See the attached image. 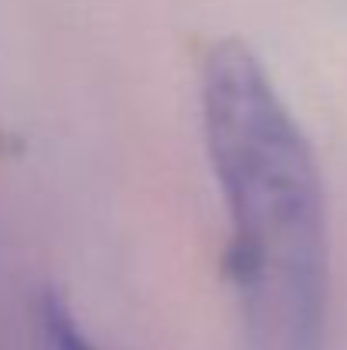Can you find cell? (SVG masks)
<instances>
[{
	"instance_id": "cell-1",
	"label": "cell",
	"mask_w": 347,
	"mask_h": 350,
	"mask_svg": "<svg viewBox=\"0 0 347 350\" xmlns=\"http://www.w3.org/2000/svg\"><path fill=\"white\" fill-rule=\"evenodd\" d=\"M205 139L229 208V272L248 350H320L327 215L307 136L242 41L208 51Z\"/></svg>"
},
{
	"instance_id": "cell-2",
	"label": "cell",
	"mask_w": 347,
	"mask_h": 350,
	"mask_svg": "<svg viewBox=\"0 0 347 350\" xmlns=\"http://www.w3.org/2000/svg\"><path fill=\"white\" fill-rule=\"evenodd\" d=\"M41 327L48 337V350H96L82 334V327L75 323L72 310L58 296H48L41 303Z\"/></svg>"
}]
</instances>
